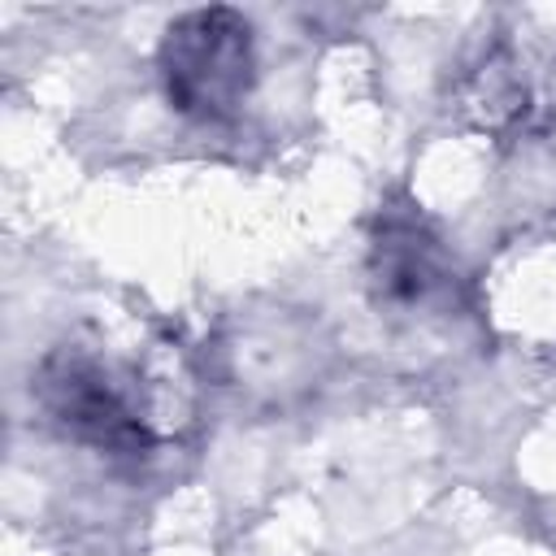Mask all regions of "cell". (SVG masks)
<instances>
[{
	"label": "cell",
	"mask_w": 556,
	"mask_h": 556,
	"mask_svg": "<svg viewBox=\"0 0 556 556\" xmlns=\"http://www.w3.org/2000/svg\"><path fill=\"white\" fill-rule=\"evenodd\" d=\"M169 100L191 117H226L252 87V26L235 9H195L161 43Z\"/></svg>",
	"instance_id": "1"
},
{
	"label": "cell",
	"mask_w": 556,
	"mask_h": 556,
	"mask_svg": "<svg viewBox=\"0 0 556 556\" xmlns=\"http://www.w3.org/2000/svg\"><path fill=\"white\" fill-rule=\"evenodd\" d=\"M39 400L52 413V421L83 443H96L109 452H135L148 439L139 400L126 391L117 369L83 348H61L43 361Z\"/></svg>",
	"instance_id": "2"
},
{
	"label": "cell",
	"mask_w": 556,
	"mask_h": 556,
	"mask_svg": "<svg viewBox=\"0 0 556 556\" xmlns=\"http://www.w3.org/2000/svg\"><path fill=\"white\" fill-rule=\"evenodd\" d=\"M374 282L382 300L404 308H430L452 295V269L430 230L417 222H387L374 243Z\"/></svg>",
	"instance_id": "3"
}]
</instances>
